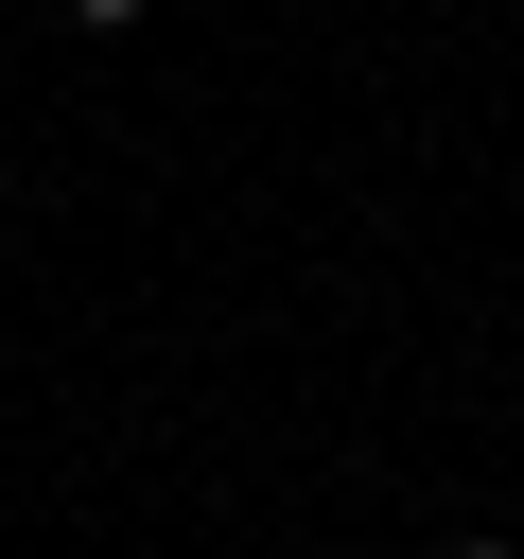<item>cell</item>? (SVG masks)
Returning <instances> with one entry per match:
<instances>
[{
  "instance_id": "2",
  "label": "cell",
  "mask_w": 524,
  "mask_h": 559,
  "mask_svg": "<svg viewBox=\"0 0 524 559\" xmlns=\"http://www.w3.org/2000/svg\"><path fill=\"white\" fill-rule=\"evenodd\" d=\"M454 559H507V542H454Z\"/></svg>"
},
{
  "instance_id": "1",
  "label": "cell",
  "mask_w": 524,
  "mask_h": 559,
  "mask_svg": "<svg viewBox=\"0 0 524 559\" xmlns=\"http://www.w3.org/2000/svg\"><path fill=\"white\" fill-rule=\"evenodd\" d=\"M122 17H140V0H70V35H122Z\"/></svg>"
}]
</instances>
